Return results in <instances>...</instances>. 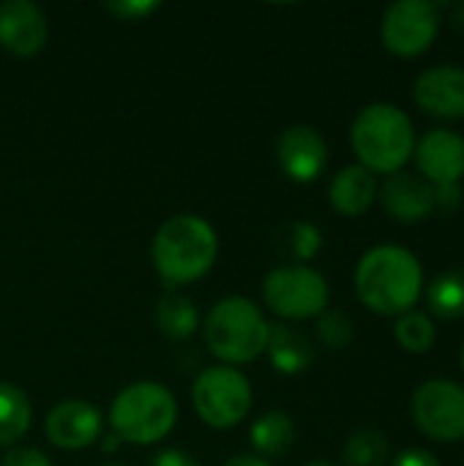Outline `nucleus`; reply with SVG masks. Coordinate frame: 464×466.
Returning a JSON list of instances; mask_svg holds the SVG:
<instances>
[{
  "instance_id": "f257e3e1",
  "label": "nucleus",
  "mask_w": 464,
  "mask_h": 466,
  "mask_svg": "<svg viewBox=\"0 0 464 466\" xmlns=\"http://www.w3.org/2000/svg\"><path fill=\"white\" fill-rule=\"evenodd\" d=\"M356 292L369 311L402 317L413 311L424 292V268L418 257L402 246H377L366 251L356 268Z\"/></svg>"
},
{
  "instance_id": "f03ea898",
  "label": "nucleus",
  "mask_w": 464,
  "mask_h": 466,
  "mask_svg": "<svg viewBox=\"0 0 464 466\" xmlns=\"http://www.w3.org/2000/svg\"><path fill=\"white\" fill-rule=\"evenodd\" d=\"M219 257L216 229L194 213L167 218L153 235L150 259L167 287L202 279Z\"/></svg>"
},
{
  "instance_id": "7ed1b4c3",
  "label": "nucleus",
  "mask_w": 464,
  "mask_h": 466,
  "mask_svg": "<svg viewBox=\"0 0 464 466\" xmlns=\"http://www.w3.org/2000/svg\"><path fill=\"white\" fill-rule=\"evenodd\" d=\"M350 145L364 169L372 175H394L413 158V120L397 104H369L356 115L350 126Z\"/></svg>"
},
{
  "instance_id": "20e7f679",
  "label": "nucleus",
  "mask_w": 464,
  "mask_h": 466,
  "mask_svg": "<svg viewBox=\"0 0 464 466\" xmlns=\"http://www.w3.org/2000/svg\"><path fill=\"white\" fill-rule=\"evenodd\" d=\"M202 333L213 358L227 366H238L252 363L265 352L271 325L260 306H254L249 298L230 295L213 303L205 317Z\"/></svg>"
},
{
  "instance_id": "39448f33",
  "label": "nucleus",
  "mask_w": 464,
  "mask_h": 466,
  "mask_svg": "<svg viewBox=\"0 0 464 466\" xmlns=\"http://www.w3.org/2000/svg\"><path fill=\"white\" fill-rule=\"evenodd\" d=\"M178 420V401L170 388L159 382H134L123 388L112 407L109 423L118 440L134 445H153L164 440Z\"/></svg>"
},
{
  "instance_id": "423d86ee",
  "label": "nucleus",
  "mask_w": 464,
  "mask_h": 466,
  "mask_svg": "<svg viewBox=\"0 0 464 466\" xmlns=\"http://www.w3.org/2000/svg\"><path fill=\"white\" fill-rule=\"evenodd\" d=\"M328 281L309 265L273 268L263 281L265 306L282 319H312L328 309Z\"/></svg>"
},
{
  "instance_id": "0eeeda50",
  "label": "nucleus",
  "mask_w": 464,
  "mask_h": 466,
  "mask_svg": "<svg viewBox=\"0 0 464 466\" xmlns=\"http://www.w3.org/2000/svg\"><path fill=\"white\" fill-rule=\"evenodd\" d=\"M191 401L211 429H232L252 410V385L232 366H211L191 385Z\"/></svg>"
},
{
  "instance_id": "6e6552de",
  "label": "nucleus",
  "mask_w": 464,
  "mask_h": 466,
  "mask_svg": "<svg viewBox=\"0 0 464 466\" xmlns=\"http://www.w3.org/2000/svg\"><path fill=\"white\" fill-rule=\"evenodd\" d=\"M440 30V5L429 0H397L380 22L383 46L399 57L424 55Z\"/></svg>"
},
{
  "instance_id": "1a4fd4ad",
  "label": "nucleus",
  "mask_w": 464,
  "mask_h": 466,
  "mask_svg": "<svg viewBox=\"0 0 464 466\" xmlns=\"http://www.w3.org/2000/svg\"><path fill=\"white\" fill-rule=\"evenodd\" d=\"M413 420L435 442L464 440V388L451 380H429L413 393Z\"/></svg>"
},
{
  "instance_id": "9d476101",
  "label": "nucleus",
  "mask_w": 464,
  "mask_h": 466,
  "mask_svg": "<svg viewBox=\"0 0 464 466\" xmlns=\"http://www.w3.org/2000/svg\"><path fill=\"white\" fill-rule=\"evenodd\" d=\"M276 161L290 180L312 183L328 167V145L317 128H312L306 123H295L279 134Z\"/></svg>"
},
{
  "instance_id": "9b49d317",
  "label": "nucleus",
  "mask_w": 464,
  "mask_h": 466,
  "mask_svg": "<svg viewBox=\"0 0 464 466\" xmlns=\"http://www.w3.org/2000/svg\"><path fill=\"white\" fill-rule=\"evenodd\" d=\"M413 158L427 183H459L464 175V139L451 128H432L416 142Z\"/></svg>"
},
{
  "instance_id": "f8f14e48",
  "label": "nucleus",
  "mask_w": 464,
  "mask_h": 466,
  "mask_svg": "<svg viewBox=\"0 0 464 466\" xmlns=\"http://www.w3.org/2000/svg\"><path fill=\"white\" fill-rule=\"evenodd\" d=\"M46 440L60 451L90 448L101 437V412L79 399L60 401L49 410L44 420Z\"/></svg>"
},
{
  "instance_id": "ddd939ff",
  "label": "nucleus",
  "mask_w": 464,
  "mask_h": 466,
  "mask_svg": "<svg viewBox=\"0 0 464 466\" xmlns=\"http://www.w3.org/2000/svg\"><path fill=\"white\" fill-rule=\"evenodd\" d=\"M49 25L44 11L30 0L0 3V46L16 57H33L46 46Z\"/></svg>"
},
{
  "instance_id": "4468645a",
  "label": "nucleus",
  "mask_w": 464,
  "mask_h": 466,
  "mask_svg": "<svg viewBox=\"0 0 464 466\" xmlns=\"http://www.w3.org/2000/svg\"><path fill=\"white\" fill-rule=\"evenodd\" d=\"M413 98L427 115L459 120L464 117V68L435 66L421 71L413 82Z\"/></svg>"
},
{
  "instance_id": "2eb2a0df",
  "label": "nucleus",
  "mask_w": 464,
  "mask_h": 466,
  "mask_svg": "<svg viewBox=\"0 0 464 466\" xmlns=\"http://www.w3.org/2000/svg\"><path fill=\"white\" fill-rule=\"evenodd\" d=\"M383 210L402 224H416L429 218V213L435 210V188L432 183H427L421 175H410L405 169L394 172L386 177V183L377 191Z\"/></svg>"
},
{
  "instance_id": "dca6fc26",
  "label": "nucleus",
  "mask_w": 464,
  "mask_h": 466,
  "mask_svg": "<svg viewBox=\"0 0 464 466\" xmlns=\"http://www.w3.org/2000/svg\"><path fill=\"white\" fill-rule=\"evenodd\" d=\"M377 191H380L377 177L361 164H350L334 175L328 186V199L336 213L356 218V216H364L375 205Z\"/></svg>"
},
{
  "instance_id": "f3484780",
  "label": "nucleus",
  "mask_w": 464,
  "mask_h": 466,
  "mask_svg": "<svg viewBox=\"0 0 464 466\" xmlns=\"http://www.w3.org/2000/svg\"><path fill=\"white\" fill-rule=\"evenodd\" d=\"M265 352H268L273 369L279 374H287V377L304 374L314 363V347H312V341L301 330H295L290 325H271Z\"/></svg>"
},
{
  "instance_id": "a211bd4d",
  "label": "nucleus",
  "mask_w": 464,
  "mask_h": 466,
  "mask_svg": "<svg viewBox=\"0 0 464 466\" xmlns=\"http://www.w3.org/2000/svg\"><path fill=\"white\" fill-rule=\"evenodd\" d=\"M252 448L257 451L260 459H279L284 456L293 442H295V423L287 412L282 410H271L265 415H260L254 423H252Z\"/></svg>"
},
{
  "instance_id": "6ab92c4d",
  "label": "nucleus",
  "mask_w": 464,
  "mask_h": 466,
  "mask_svg": "<svg viewBox=\"0 0 464 466\" xmlns=\"http://www.w3.org/2000/svg\"><path fill=\"white\" fill-rule=\"evenodd\" d=\"M153 319H156L159 333L167 336L170 341H183V339L194 336V330L200 325V314H197L194 303L180 292H164L156 300Z\"/></svg>"
},
{
  "instance_id": "aec40b11",
  "label": "nucleus",
  "mask_w": 464,
  "mask_h": 466,
  "mask_svg": "<svg viewBox=\"0 0 464 466\" xmlns=\"http://www.w3.org/2000/svg\"><path fill=\"white\" fill-rule=\"evenodd\" d=\"M30 420H33V410H30L25 390H19L16 385L0 382V445L19 442L27 434Z\"/></svg>"
},
{
  "instance_id": "412c9836",
  "label": "nucleus",
  "mask_w": 464,
  "mask_h": 466,
  "mask_svg": "<svg viewBox=\"0 0 464 466\" xmlns=\"http://www.w3.org/2000/svg\"><path fill=\"white\" fill-rule=\"evenodd\" d=\"M427 306L440 319L464 317V270H446L432 279L427 289Z\"/></svg>"
},
{
  "instance_id": "4be33fe9",
  "label": "nucleus",
  "mask_w": 464,
  "mask_h": 466,
  "mask_svg": "<svg viewBox=\"0 0 464 466\" xmlns=\"http://www.w3.org/2000/svg\"><path fill=\"white\" fill-rule=\"evenodd\" d=\"M388 456V440L377 429H361L345 445V466H386Z\"/></svg>"
},
{
  "instance_id": "5701e85b",
  "label": "nucleus",
  "mask_w": 464,
  "mask_h": 466,
  "mask_svg": "<svg viewBox=\"0 0 464 466\" xmlns=\"http://www.w3.org/2000/svg\"><path fill=\"white\" fill-rule=\"evenodd\" d=\"M394 336L399 341L402 350L413 352V355H424L435 347L438 341V330L432 325V319L421 311H407L397 319L394 325Z\"/></svg>"
},
{
  "instance_id": "b1692460",
  "label": "nucleus",
  "mask_w": 464,
  "mask_h": 466,
  "mask_svg": "<svg viewBox=\"0 0 464 466\" xmlns=\"http://www.w3.org/2000/svg\"><path fill=\"white\" fill-rule=\"evenodd\" d=\"M284 248L293 259L298 262H309L317 257V251L323 248V235L314 224L309 221H290L284 227Z\"/></svg>"
},
{
  "instance_id": "393cba45",
  "label": "nucleus",
  "mask_w": 464,
  "mask_h": 466,
  "mask_svg": "<svg viewBox=\"0 0 464 466\" xmlns=\"http://www.w3.org/2000/svg\"><path fill=\"white\" fill-rule=\"evenodd\" d=\"M317 336L328 350H345V347H350V341L356 336V328H353V319L345 311L325 309L317 317Z\"/></svg>"
},
{
  "instance_id": "a878e982",
  "label": "nucleus",
  "mask_w": 464,
  "mask_h": 466,
  "mask_svg": "<svg viewBox=\"0 0 464 466\" xmlns=\"http://www.w3.org/2000/svg\"><path fill=\"white\" fill-rule=\"evenodd\" d=\"M104 8L123 22H139L148 14L159 11V3L156 0H118V3H104Z\"/></svg>"
},
{
  "instance_id": "bb28decb",
  "label": "nucleus",
  "mask_w": 464,
  "mask_h": 466,
  "mask_svg": "<svg viewBox=\"0 0 464 466\" xmlns=\"http://www.w3.org/2000/svg\"><path fill=\"white\" fill-rule=\"evenodd\" d=\"M3 466H55L46 453L38 448H11L3 459Z\"/></svg>"
},
{
  "instance_id": "cd10ccee",
  "label": "nucleus",
  "mask_w": 464,
  "mask_h": 466,
  "mask_svg": "<svg viewBox=\"0 0 464 466\" xmlns=\"http://www.w3.org/2000/svg\"><path fill=\"white\" fill-rule=\"evenodd\" d=\"M435 188V208L440 210H457L462 205V186L459 183H443V186H432Z\"/></svg>"
},
{
  "instance_id": "c85d7f7f",
  "label": "nucleus",
  "mask_w": 464,
  "mask_h": 466,
  "mask_svg": "<svg viewBox=\"0 0 464 466\" xmlns=\"http://www.w3.org/2000/svg\"><path fill=\"white\" fill-rule=\"evenodd\" d=\"M391 466H440V461L429 453V451H421V448H410V451H402Z\"/></svg>"
},
{
  "instance_id": "c756f323",
  "label": "nucleus",
  "mask_w": 464,
  "mask_h": 466,
  "mask_svg": "<svg viewBox=\"0 0 464 466\" xmlns=\"http://www.w3.org/2000/svg\"><path fill=\"white\" fill-rule=\"evenodd\" d=\"M150 466H200L194 461V456H189L186 451H161L159 456H153Z\"/></svg>"
},
{
  "instance_id": "7c9ffc66",
  "label": "nucleus",
  "mask_w": 464,
  "mask_h": 466,
  "mask_svg": "<svg viewBox=\"0 0 464 466\" xmlns=\"http://www.w3.org/2000/svg\"><path fill=\"white\" fill-rule=\"evenodd\" d=\"M224 466H271L265 459H260V456H232L230 461Z\"/></svg>"
},
{
  "instance_id": "2f4dec72",
  "label": "nucleus",
  "mask_w": 464,
  "mask_h": 466,
  "mask_svg": "<svg viewBox=\"0 0 464 466\" xmlns=\"http://www.w3.org/2000/svg\"><path fill=\"white\" fill-rule=\"evenodd\" d=\"M451 25L457 30H464V0H459L457 5H451Z\"/></svg>"
},
{
  "instance_id": "473e14b6",
  "label": "nucleus",
  "mask_w": 464,
  "mask_h": 466,
  "mask_svg": "<svg viewBox=\"0 0 464 466\" xmlns=\"http://www.w3.org/2000/svg\"><path fill=\"white\" fill-rule=\"evenodd\" d=\"M306 466H331V464H306Z\"/></svg>"
},
{
  "instance_id": "72a5a7b5",
  "label": "nucleus",
  "mask_w": 464,
  "mask_h": 466,
  "mask_svg": "<svg viewBox=\"0 0 464 466\" xmlns=\"http://www.w3.org/2000/svg\"><path fill=\"white\" fill-rule=\"evenodd\" d=\"M462 369H464V347H462Z\"/></svg>"
},
{
  "instance_id": "f704fd0d",
  "label": "nucleus",
  "mask_w": 464,
  "mask_h": 466,
  "mask_svg": "<svg viewBox=\"0 0 464 466\" xmlns=\"http://www.w3.org/2000/svg\"><path fill=\"white\" fill-rule=\"evenodd\" d=\"M107 466H120V464H107Z\"/></svg>"
}]
</instances>
